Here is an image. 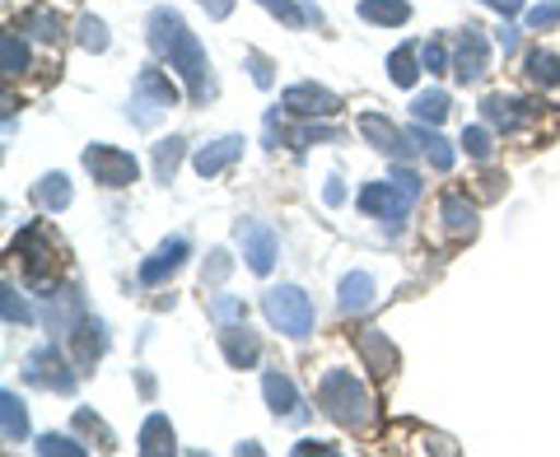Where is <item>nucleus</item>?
I'll return each mask as SVG.
<instances>
[{
  "mask_svg": "<svg viewBox=\"0 0 560 457\" xmlns=\"http://www.w3.org/2000/svg\"><path fill=\"white\" fill-rule=\"evenodd\" d=\"M145 33H150V47H154V57L168 61V70H178L183 84H187V98L191 103H206L215 98V75H210V57H206V47L197 43V33H191L183 24V14L178 10H150V20H145Z\"/></svg>",
  "mask_w": 560,
  "mask_h": 457,
  "instance_id": "nucleus-1",
  "label": "nucleus"
},
{
  "mask_svg": "<svg viewBox=\"0 0 560 457\" xmlns=\"http://www.w3.org/2000/svg\"><path fill=\"white\" fill-rule=\"evenodd\" d=\"M318 407L327 420H337L341 430H355V434H370L378 420V397L370 388V378H360L355 368H323Z\"/></svg>",
  "mask_w": 560,
  "mask_h": 457,
  "instance_id": "nucleus-2",
  "label": "nucleus"
},
{
  "mask_svg": "<svg viewBox=\"0 0 560 457\" xmlns=\"http://www.w3.org/2000/svg\"><path fill=\"white\" fill-rule=\"evenodd\" d=\"M420 191H425V183H420L416 168H393V178L360 187L355 206L370 220H383V234H397L401 220H407V210L420 201Z\"/></svg>",
  "mask_w": 560,
  "mask_h": 457,
  "instance_id": "nucleus-3",
  "label": "nucleus"
},
{
  "mask_svg": "<svg viewBox=\"0 0 560 457\" xmlns=\"http://www.w3.org/2000/svg\"><path fill=\"white\" fill-rule=\"evenodd\" d=\"M178 108V84H173L160 66H140L136 70V84H131V103H127V117L136 127H154L164 113Z\"/></svg>",
  "mask_w": 560,
  "mask_h": 457,
  "instance_id": "nucleus-4",
  "label": "nucleus"
},
{
  "mask_svg": "<svg viewBox=\"0 0 560 457\" xmlns=\"http://www.w3.org/2000/svg\"><path fill=\"white\" fill-rule=\"evenodd\" d=\"M261 313H267V323L280 331V337L290 341H304L313 323H318V313H313V298L300 290V285H276L261 294Z\"/></svg>",
  "mask_w": 560,
  "mask_h": 457,
  "instance_id": "nucleus-5",
  "label": "nucleus"
},
{
  "mask_svg": "<svg viewBox=\"0 0 560 457\" xmlns=\"http://www.w3.org/2000/svg\"><path fill=\"white\" fill-rule=\"evenodd\" d=\"M14 257L24 261V285L57 294V238L47 234L43 224H28L20 238H14Z\"/></svg>",
  "mask_w": 560,
  "mask_h": 457,
  "instance_id": "nucleus-6",
  "label": "nucleus"
},
{
  "mask_svg": "<svg viewBox=\"0 0 560 457\" xmlns=\"http://www.w3.org/2000/svg\"><path fill=\"white\" fill-rule=\"evenodd\" d=\"M537 117H541L537 98H518V94H486L481 98V121L490 131H500V136H514Z\"/></svg>",
  "mask_w": 560,
  "mask_h": 457,
  "instance_id": "nucleus-7",
  "label": "nucleus"
},
{
  "mask_svg": "<svg viewBox=\"0 0 560 457\" xmlns=\"http://www.w3.org/2000/svg\"><path fill=\"white\" fill-rule=\"evenodd\" d=\"M234 238H238V248H243V261H248V271H253V276H271L276 257H280L276 228H271L267 220H238V224H234Z\"/></svg>",
  "mask_w": 560,
  "mask_h": 457,
  "instance_id": "nucleus-8",
  "label": "nucleus"
},
{
  "mask_svg": "<svg viewBox=\"0 0 560 457\" xmlns=\"http://www.w3.org/2000/svg\"><path fill=\"white\" fill-rule=\"evenodd\" d=\"M84 168H90V178H94L98 187H108V191L131 187L136 173H140L136 154L117 150V145H90V150H84Z\"/></svg>",
  "mask_w": 560,
  "mask_h": 457,
  "instance_id": "nucleus-9",
  "label": "nucleus"
},
{
  "mask_svg": "<svg viewBox=\"0 0 560 457\" xmlns=\"http://www.w3.org/2000/svg\"><path fill=\"white\" fill-rule=\"evenodd\" d=\"M24 378L33 383V388H47V392H75V368L66 364V355L57 350V341L38 345V350H33V355L24 360Z\"/></svg>",
  "mask_w": 560,
  "mask_h": 457,
  "instance_id": "nucleus-10",
  "label": "nucleus"
},
{
  "mask_svg": "<svg viewBox=\"0 0 560 457\" xmlns=\"http://www.w3.org/2000/svg\"><path fill=\"white\" fill-rule=\"evenodd\" d=\"M440 234L448 238V243H467V238H477V201L467 197V191H458V187H448L444 197H440Z\"/></svg>",
  "mask_w": 560,
  "mask_h": 457,
  "instance_id": "nucleus-11",
  "label": "nucleus"
},
{
  "mask_svg": "<svg viewBox=\"0 0 560 457\" xmlns=\"http://www.w3.org/2000/svg\"><path fill=\"white\" fill-rule=\"evenodd\" d=\"M486 70H490V43L477 24H467L458 43H453V75H458V84H477Z\"/></svg>",
  "mask_w": 560,
  "mask_h": 457,
  "instance_id": "nucleus-12",
  "label": "nucleus"
},
{
  "mask_svg": "<svg viewBox=\"0 0 560 457\" xmlns=\"http://www.w3.org/2000/svg\"><path fill=\"white\" fill-rule=\"evenodd\" d=\"M280 108H285L290 117H318V121H327V117L341 113V98L331 90H323V84L304 80V84H290V90L280 94Z\"/></svg>",
  "mask_w": 560,
  "mask_h": 457,
  "instance_id": "nucleus-13",
  "label": "nucleus"
},
{
  "mask_svg": "<svg viewBox=\"0 0 560 457\" xmlns=\"http://www.w3.org/2000/svg\"><path fill=\"white\" fill-rule=\"evenodd\" d=\"M187 257H191L187 234L164 238L160 248H154L145 261H140V271H136V276H140V285H150V290H154V285H164L168 276H178V271H183V261H187Z\"/></svg>",
  "mask_w": 560,
  "mask_h": 457,
  "instance_id": "nucleus-14",
  "label": "nucleus"
},
{
  "mask_svg": "<svg viewBox=\"0 0 560 457\" xmlns=\"http://www.w3.org/2000/svg\"><path fill=\"white\" fill-rule=\"evenodd\" d=\"M360 136L370 140L378 154H388V160H411V136L393 127V117L383 113H360Z\"/></svg>",
  "mask_w": 560,
  "mask_h": 457,
  "instance_id": "nucleus-15",
  "label": "nucleus"
},
{
  "mask_svg": "<svg viewBox=\"0 0 560 457\" xmlns=\"http://www.w3.org/2000/svg\"><path fill=\"white\" fill-rule=\"evenodd\" d=\"M261 397H267L271 415H280V420H308V407H304L300 388H294V378L280 374V368H267V378H261Z\"/></svg>",
  "mask_w": 560,
  "mask_h": 457,
  "instance_id": "nucleus-16",
  "label": "nucleus"
},
{
  "mask_svg": "<svg viewBox=\"0 0 560 457\" xmlns=\"http://www.w3.org/2000/svg\"><path fill=\"white\" fill-rule=\"evenodd\" d=\"M66 341H70V350H75V368H94V364L103 360V350H108V331H103L98 318H90V313H84Z\"/></svg>",
  "mask_w": 560,
  "mask_h": 457,
  "instance_id": "nucleus-17",
  "label": "nucleus"
},
{
  "mask_svg": "<svg viewBox=\"0 0 560 457\" xmlns=\"http://www.w3.org/2000/svg\"><path fill=\"white\" fill-rule=\"evenodd\" d=\"M238 160H243V136H220V140H210V145L197 150L191 168H197L201 178H220V173L234 168Z\"/></svg>",
  "mask_w": 560,
  "mask_h": 457,
  "instance_id": "nucleus-18",
  "label": "nucleus"
},
{
  "mask_svg": "<svg viewBox=\"0 0 560 457\" xmlns=\"http://www.w3.org/2000/svg\"><path fill=\"white\" fill-rule=\"evenodd\" d=\"M220 350H224V360H230L234 368H253L261 360V341H257V331L248 323L220 327Z\"/></svg>",
  "mask_w": 560,
  "mask_h": 457,
  "instance_id": "nucleus-19",
  "label": "nucleus"
},
{
  "mask_svg": "<svg viewBox=\"0 0 560 457\" xmlns=\"http://www.w3.org/2000/svg\"><path fill=\"white\" fill-rule=\"evenodd\" d=\"M355 345H360L364 368H370L374 378H393V368H397V350H393V341L383 337L378 327H364V331H355Z\"/></svg>",
  "mask_w": 560,
  "mask_h": 457,
  "instance_id": "nucleus-20",
  "label": "nucleus"
},
{
  "mask_svg": "<svg viewBox=\"0 0 560 457\" xmlns=\"http://www.w3.org/2000/svg\"><path fill=\"white\" fill-rule=\"evenodd\" d=\"M374 294H378V285H374V276H370V271H350V276H341L337 308L346 313V318H360V313H370V308H374Z\"/></svg>",
  "mask_w": 560,
  "mask_h": 457,
  "instance_id": "nucleus-21",
  "label": "nucleus"
},
{
  "mask_svg": "<svg viewBox=\"0 0 560 457\" xmlns=\"http://www.w3.org/2000/svg\"><path fill=\"white\" fill-rule=\"evenodd\" d=\"M523 75H528L533 90L556 94L560 90V51L556 47H533L528 57H523Z\"/></svg>",
  "mask_w": 560,
  "mask_h": 457,
  "instance_id": "nucleus-22",
  "label": "nucleus"
},
{
  "mask_svg": "<svg viewBox=\"0 0 560 457\" xmlns=\"http://www.w3.org/2000/svg\"><path fill=\"white\" fill-rule=\"evenodd\" d=\"M20 28L28 33L33 43H43V47H61L66 43V24H61V14L57 10H47V5H33L20 14Z\"/></svg>",
  "mask_w": 560,
  "mask_h": 457,
  "instance_id": "nucleus-23",
  "label": "nucleus"
},
{
  "mask_svg": "<svg viewBox=\"0 0 560 457\" xmlns=\"http://www.w3.org/2000/svg\"><path fill=\"white\" fill-rule=\"evenodd\" d=\"M84 313H90V308H84L80 290H57V294H51V304H47V327L57 331V337H70Z\"/></svg>",
  "mask_w": 560,
  "mask_h": 457,
  "instance_id": "nucleus-24",
  "label": "nucleus"
},
{
  "mask_svg": "<svg viewBox=\"0 0 560 457\" xmlns=\"http://www.w3.org/2000/svg\"><path fill=\"white\" fill-rule=\"evenodd\" d=\"M28 33L24 28H5L0 33V75L5 80H20L33 70V51H28Z\"/></svg>",
  "mask_w": 560,
  "mask_h": 457,
  "instance_id": "nucleus-25",
  "label": "nucleus"
},
{
  "mask_svg": "<svg viewBox=\"0 0 560 457\" xmlns=\"http://www.w3.org/2000/svg\"><path fill=\"white\" fill-rule=\"evenodd\" d=\"M411 140L420 145V154L430 160V168H434V173H448V168H453V160H458V150H453L448 140L430 127V121H416V127H411Z\"/></svg>",
  "mask_w": 560,
  "mask_h": 457,
  "instance_id": "nucleus-26",
  "label": "nucleus"
},
{
  "mask_svg": "<svg viewBox=\"0 0 560 457\" xmlns=\"http://www.w3.org/2000/svg\"><path fill=\"white\" fill-rule=\"evenodd\" d=\"M0 434H5V448H14V444H24L28 438V411H24V401H20V392H0Z\"/></svg>",
  "mask_w": 560,
  "mask_h": 457,
  "instance_id": "nucleus-27",
  "label": "nucleus"
},
{
  "mask_svg": "<svg viewBox=\"0 0 560 457\" xmlns=\"http://www.w3.org/2000/svg\"><path fill=\"white\" fill-rule=\"evenodd\" d=\"M70 178L66 173H43L38 183H33V201H38V210H47V215H57V210H66L70 206Z\"/></svg>",
  "mask_w": 560,
  "mask_h": 457,
  "instance_id": "nucleus-28",
  "label": "nucleus"
},
{
  "mask_svg": "<svg viewBox=\"0 0 560 457\" xmlns=\"http://www.w3.org/2000/svg\"><path fill=\"white\" fill-rule=\"evenodd\" d=\"M136 448L145 453V457H160V453H173V448H178V434H173L168 415H150L145 425H140V438H136Z\"/></svg>",
  "mask_w": 560,
  "mask_h": 457,
  "instance_id": "nucleus-29",
  "label": "nucleus"
},
{
  "mask_svg": "<svg viewBox=\"0 0 560 457\" xmlns=\"http://www.w3.org/2000/svg\"><path fill=\"white\" fill-rule=\"evenodd\" d=\"M183 154H187V140H183V136L160 140V145H154V183H164V187H168L173 178H178Z\"/></svg>",
  "mask_w": 560,
  "mask_h": 457,
  "instance_id": "nucleus-30",
  "label": "nucleus"
},
{
  "mask_svg": "<svg viewBox=\"0 0 560 457\" xmlns=\"http://www.w3.org/2000/svg\"><path fill=\"white\" fill-rule=\"evenodd\" d=\"M420 70H425V66H420V47L416 43H401L388 57V80L401 84V90H411V84L420 80Z\"/></svg>",
  "mask_w": 560,
  "mask_h": 457,
  "instance_id": "nucleus-31",
  "label": "nucleus"
},
{
  "mask_svg": "<svg viewBox=\"0 0 560 457\" xmlns=\"http://www.w3.org/2000/svg\"><path fill=\"white\" fill-rule=\"evenodd\" d=\"M360 20L393 28V24H407L411 20V5H407V0H360Z\"/></svg>",
  "mask_w": 560,
  "mask_h": 457,
  "instance_id": "nucleus-32",
  "label": "nucleus"
},
{
  "mask_svg": "<svg viewBox=\"0 0 560 457\" xmlns=\"http://www.w3.org/2000/svg\"><path fill=\"white\" fill-rule=\"evenodd\" d=\"M448 94L444 90H425V94H416L411 98V113H416V121H430V127H440V121L448 117Z\"/></svg>",
  "mask_w": 560,
  "mask_h": 457,
  "instance_id": "nucleus-33",
  "label": "nucleus"
},
{
  "mask_svg": "<svg viewBox=\"0 0 560 457\" xmlns=\"http://www.w3.org/2000/svg\"><path fill=\"white\" fill-rule=\"evenodd\" d=\"M75 43L84 47V51H108V24L98 20V14H80L75 20Z\"/></svg>",
  "mask_w": 560,
  "mask_h": 457,
  "instance_id": "nucleus-34",
  "label": "nucleus"
},
{
  "mask_svg": "<svg viewBox=\"0 0 560 457\" xmlns=\"http://www.w3.org/2000/svg\"><path fill=\"white\" fill-rule=\"evenodd\" d=\"M261 10H271L280 24H290V28H308V5H294V0H257Z\"/></svg>",
  "mask_w": 560,
  "mask_h": 457,
  "instance_id": "nucleus-35",
  "label": "nucleus"
},
{
  "mask_svg": "<svg viewBox=\"0 0 560 457\" xmlns=\"http://www.w3.org/2000/svg\"><path fill=\"white\" fill-rule=\"evenodd\" d=\"M210 318H215V327H230V323H243V298L238 294H210Z\"/></svg>",
  "mask_w": 560,
  "mask_h": 457,
  "instance_id": "nucleus-36",
  "label": "nucleus"
},
{
  "mask_svg": "<svg viewBox=\"0 0 560 457\" xmlns=\"http://www.w3.org/2000/svg\"><path fill=\"white\" fill-rule=\"evenodd\" d=\"M463 150L471 154V160H490V154H495V131H490L486 121L481 127H467L463 131Z\"/></svg>",
  "mask_w": 560,
  "mask_h": 457,
  "instance_id": "nucleus-37",
  "label": "nucleus"
},
{
  "mask_svg": "<svg viewBox=\"0 0 560 457\" xmlns=\"http://www.w3.org/2000/svg\"><path fill=\"white\" fill-rule=\"evenodd\" d=\"M0 308H5V323H10V327H28V323H33V308L24 304L20 290H14L10 280H5V290H0Z\"/></svg>",
  "mask_w": 560,
  "mask_h": 457,
  "instance_id": "nucleus-38",
  "label": "nucleus"
},
{
  "mask_svg": "<svg viewBox=\"0 0 560 457\" xmlns=\"http://www.w3.org/2000/svg\"><path fill=\"white\" fill-rule=\"evenodd\" d=\"M294 150H308V145H323V140H341L337 127H318V117H308V127H300L294 136H285Z\"/></svg>",
  "mask_w": 560,
  "mask_h": 457,
  "instance_id": "nucleus-39",
  "label": "nucleus"
},
{
  "mask_svg": "<svg viewBox=\"0 0 560 457\" xmlns=\"http://www.w3.org/2000/svg\"><path fill=\"white\" fill-rule=\"evenodd\" d=\"M75 430H80V434H94L103 453H113V448H117V438H113V430H108V425H103V420H98L94 411H75Z\"/></svg>",
  "mask_w": 560,
  "mask_h": 457,
  "instance_id": "nucleus-40",
  "label": "nucleus"
},
{
  "mask_svg": "<svg viewBox=\"0 0 560 457\" xmlns=\"http://www.w3.org/2000/svg\"><path fill=\"white\" fill-rule=\"evenodd\" d=\"M33 453H43V457H51V453H66V457H84L90 448H84V444H75V438H70V434H43L38 444H33Z\"/></svg>",
  "mask_w": 560,
  "mask_h": 457,
  "instance_id": "nucleus-41",
  "label": "nucleus"
},
{
  "mask_svg": "<svg viewBox=\"0 0 560 457\" xmlns=\"http://www.w3.org/2000/svg\"><path fill=\"white\" fill-rule=\"evenodd\" d=\"M420 66H425L430 75H444V70H453V57H448V47H444L440 38L420 43Z\"/></svg>",
  "mask_w": 560,
  "mask_h": 457,
  "instance_id": "nucleus-42",
  "label": "nucleus"
},
{
  "mask_svg": "<svg viewBox=\"0 0 560 457\" xmlns=\"http://www.w3.org/2000/svg\"><path fill=\"white\" fill-rule=\"evenodd\" d=\"M230 271H234V257L224 253V248H215V253L206 257V267H201V285H220Z\"/></svg>",
  "mask_w": 560,
  "mask_h": 457,
  "instance_id": "nucleus-43",
  "label": "nucleus"
},
{
  "mask_svg": "<svg viewBox=\"0 0 560 457\" xmlns=\"http://www.w3.org/2000/svg\"><path fill=\"white\" fill-rule=\"evenodd\" d=\"M560 24V0H547V5L528 10V28H556Z\"/></svg>",
  "mask_w": 560,
  "mask_h": 457,
  "instance_id": "nucleus-44",
  "label": "nucleus"
},
{
  "mask_svg": "<svg viewBox=\"0 0 560 457\" xmlns=\"http://www.w3.org/2000/svg\"><path fill=\"white\" fill-rule=\"evenodd\" d=\"M248 70H253V80L261 84V90H271V84H276V75H271V61L261 57V51H248Z\"/></svg>",
  "mask_w": 560,
  "mask_h": 457,
  "instance_id": "nucleus-45",
  "label": "nucleus"
},
{
  "mask_svg": "<svg viewBox=\"0 0 560 457\" xmlns=\"http://www.w3.org/2000/svg\"><path fill=\"white\" fill-rule=\"evenodd\" d=\"M486 10H495V14H504V20H514V14H523V5L528 0H481Z\"/></svg>",
  "mask_w": 560,
  "mask_h": 457,
  "instance_id": "nucleus-46",
  "label": "nucleus"
},
{
  "mask_svg": "<svg viewBox=\"0 0 560 457\" xmlns=\"http://www.w3.org/2000/svg\"><path fill=\"white\" fill-rule=\"evenodd\" d=\"M197 5L210 14V20H230L234 14V0H197Z\"/></svg>",
  "mask_w": 560,
  "mask_h": 457,
  "instance_id": "nucleus-47",
  "label": "nucleus"
},
{
  "mask_svg": "<svg viewBox=\"0 0 560 457\" xmlns=\"http://www.w3.org/2000/svg\"><path fill=\"white\" fill-rule=\"evenodd\" d=\"M495 43H500L504 57H510V51H518V28H514V24H504V28L495 33Z\"/></svg>",
  "mask_w": 560,
  "mask_h": 457,
  "instance_id": "nucleus-48",
  "label": "nucleus"
},
{
  "mask_svg": "<svg viewBox=\"0 0 560 457\" xmlns=\"http://www.w3.org/2000/svg\"><path fill=\"white\" fill-rule=\"evenodd\" d=\"M323 201H327V206H341V201H346V187H341V178H327V187H323Z\"/></svg>",
  "mask_w": 560,
  "mask_h": 457,
  "instance_id": "nucleus-49",
  "label": "nucleus"
},
{
  "mask_svg": "<svg viewBox=\"0 0 560 457\" xmlns=\"http://www.w3.org/2000/svg\"><path fill=\"white\" fill-rule=\"evenodd\" d=\"M308 453H331V444H313V438H304V444H294V457H308Z\"/></svg>",
  "mask_w": 560,
  "mask_h": 457,
  "instance_id": "nucleus-50",
  "label": "nucleus"
}]
</instances>
